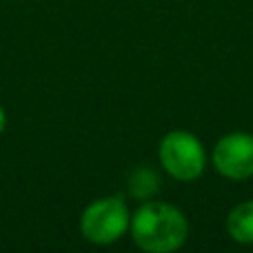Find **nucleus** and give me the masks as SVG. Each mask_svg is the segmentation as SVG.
<instances>
[{
  "label": "nucleus",
  "mask_w": 253,
  "mask_h": 253,
  "mask_svg": "<svg viewBox=\"0 0 253 253\" xmlns=\"http://www.w3.org/2000/svg\"><path fill=\"white\" fill-rule=\"evenodd\" d=\"M158 162L178 182H193L207 169V151L196 133L173 129L158 142Z\"/></svg>",
  "instance_id": "nucleus-2"
},
{
  "label": "nucleus",
  "mask_w": 253,
  "mask_h": 253,
  "mask_svg": "<svg viewBox=\"0 0 253 253\" xmlns=\"http://www.w3.org/2000/svg\"><path fill=\"white\" fill-rule=\"evenodd\" d=\"M131 211L120 196H105L93 200L80 215V233L91 245H114L129 231Z\"/></svg>",
  "instance_id": "nucleus-3"
},
{
  "label": "nucleus",
  "mask_w": 253,
  "mask_h": 253,
  "mask_svg": "<svg viewBox=\"0 0 253 253\" xmlns=\"http://www.w3.org/2000/svg\"><path fill=\"white\" fill-rule=\"evenodd\" d=\"M129 231L138 249L147 253H173L187 242L189 220L175 205L151 198L131 213Z\"/></svg>",
  "instance_id": "nucleus-1"
},
{
  "label": "nucleus",
  "mask_w": 253,
  "mask_h": 253,
  "mask_svg": "<svg viewBox=\"0 0 253 253\" xmlns=\"http://www.w3.org/2000/svg\"><path fill=\"white\" fill-rule=\"evenodd\" d=\"M211 165L215 173L233 182L253 178V133L231 131L222 135L211 151Z\"/></svg>",
  "instance_id": "nucleus-4"
},
{
  "label": "nucleus",
  "mask_w": 253,
  "mask_h": 253,
  "mask_svg": "<svg viewBox=\"0 0 253 253\" xmlns=\"http://www.w3.org/2000/svg\"><path fill=\"white\" fill-rule=\"evenodd\" d=\"M4 126H7V114H4L2 105H0V133L4 131Z\"/></svg>",
  "instance_id": "nucleus-7"
},
{
  "label": "nucleus",
  "mask_w": 253,
  "mask_h": 253,
  "mask_svg": "<svg viewBox=\"0 0 253 253\" xmlns=\"http://www.w3.org/2000/svg\"><path fill=\"white\" fill-rule=\"evenodd\" d=\"M227 233L238 245H253V200L240 202L229 211Z\"/></svg>",
  "instance_id": "nucleus-5"
},
{
  "label": "nucleus",
  "mask_w": 253,
  "mask_h": 253,
  "mask_svg": "<svg viewBox=\"0 0 253 253\" xmlns=\"http://www.w3.org/2000/svg\"><path fill=\"white\" fill-rule=\"evenodd\" d=\"M160 189V178L156 175V171L149 167H138L131 171L129 175V193L138 200H151Z\"/></svg>",
  "instance_id": "nucleus-6"
}]
</instances>
